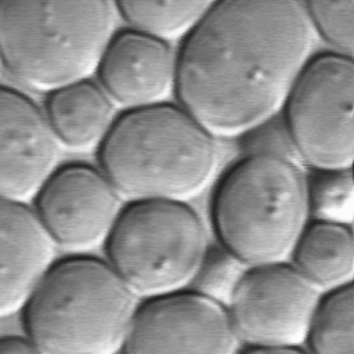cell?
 <instances>
[{
    "mask_svg": "<svg viewBox=\"0 0 354 354\" xmlns=\"http://www.w3.org/2000/svg\"><path fill=\"white\" fill-rule=\"evenodd\" d=\"M113 35L109 0H0L1 66L36 91L88 79Z\"/></svg>",
    "mask_w": 354,
    "mask_h": 354,
    "instance_id": "obj_4",
    "label": "cell"
},
{
    "mask_svg": "<svg viewBox=\"0 0 354 354\" xmlns=\"http://www.w3.org/2000/svg\"><path fill=\"white\" fill-rule=\"evenodd\" d=\"M317 32L336 53L350 55L354 47V0H301Z\"/></svg>",
    "mask_w": 354,
    "mask_h": 354,
    "instance_id": "obj_19",
    "label": "cell"
},
{
    "mask_svg": "<svg viewBox=\"0 0 354 354\" xmlns=\"http://www.w3.org/2000/svg\"><path fill=\"white\" fill-rule=\"evenodd\" d=\"M55 248L35 210L0 199V318L24 310L54 264Z\"/></svg>",
    "mask_w": 354,
    "mask_h": 354,
    "instance_id": "obj_13",
    "label": "cell"
},
{
    "mask_svg": "<svg viewBox=\"0 0 354 354\" xmlns=\"http://www.w3.org/2000/svg\"><path fill=\"white\" fill-rule=\"evenodd\" d=\"M217 145L181 105L127 109L100 144V165L123 198L185 201L217 167Z\"/></svg>",
    "mask_w": 354,
    "mask_h": 354,
    "instance_id": "obj_2",
    "label": "cell"
},
{
    "mask_svg": "<svg viewBox=\"0 0 354 354\" xmlns=\"http://www.w3.org/2000/svg\"><path fill=\"white\" fill-rule=\"evenodd\" d=\"M307 199L317 220L350 225L354 214L351 169L317 170L307 183Z\"/></svg>",
    "mask_w": 354,
    "mask_h": 354,
    "instance_id": "obj_18",
    "label": "cell"
},
{
    "mask_svg": "<svg viewBox=\"0 0 354 354\" xmlns=\"http://www.w3.org/2000/svg\"><path fill=\"white\" fill-rule=\"evenodd\" d=\"M313 44L301 0H216L176 57L180 105L214 137L246 134L283 108Z\"/></svg>",
    "mask_w": 354,
    "mask_h": 354,
    "instance_id": "obj_1",
    "label": "cell"
},
{
    "mask_svg": "<svg viewBox=\"0 0 354 354\" xmlns=\"http://www.w3.org/2000/svg\"><path fill=\"white\" fill-rule=\"evenodd\" d=\"M39 353L30 337L26 336H3L0 337V354H32Z\"/></svg>",
    "mask_w": 354,
    "mask_h": 354,
    "instance_id": "obj_22",
    "label": "cell"
},
{
    "mask_svg": "<svg viewBox=\"0 0 354 354\" xmlns=\"http://www.w3.org/2000/svg\"><path fill=\"white\" fill-rule=\"evenodd\" d=\"M35 199V213L54 245L71 252L105 243L123 210L111 180L86 165L57 167Z\"/></svg>",
    "mask_w": 354,
    "mask_h": 354,
    "instance_id": "obj_10",
    "label": "cell"
},
{
    "mask_svg": "<svg viewBox=\"0 0 354 354\" xmlns=\"http://www.w3.org/2000/svg\"><path fill=\"white\" fill-rule=\"evenodd\" d=\"M271 120V119H270ZM248 155L249 153H266L277 155L290 160L297 156L285 123L282 126L268 124V120L248 131Z\"/></svg>",
    "mask_w": 354,
    "mask_h": 354,
    "instance_id": "obj_21",
    "label": "cell"
},
{
    "mask_svg": "<svg viewBox=\"0 0 354 354\" xmlns=\"http://www.w3.org/2000/svg\"><path fill=\"white\" fill-rule=\"evenodd\" d=\"M115 106L100 83L82 79L50 91L44 113L61 147L83 151L102 142Z\"/></svg>",
    "mask_w": 354,
    "mask_h": 354,
    "instance_id": "obj_14",
    "label": "cell"
},
{
    "mask_svg": "<svg viewBox=\"0 0 354 354\" xmlns=\"http://www.w3.org/2000/svg\"><path fill=\"white\" fill-rule=\"evenodd\" d=\"M0 66H1V59H0Z\"/></svg>",
    "mask_w": 354,
    "mask_h": 354,
    "instance_id": "obj_23",
    "label": "cell"
},
{
    "mask_svg": "<svg viewBox=\"0 0 354 354\" xmlns=\"http://www.w3.org/2000/svg\"><path fill=\"white\" fill-rule=\"evenodd\" d=\"M246 271L245 264L228 250L213 249L206 252L194 278L196 290L220 301H230L231 295Z\"/></svg>",
    "mask_w": 354,
    "mask_h": 354,
    "instance_id": "obj_20",
    "label": "cell"
},
{
    "mask_svg": "<svg viewBox=\"0 0 354 354\" xmlns=\"http://www.w3.org/2000/svg\"><path fill=\"white\" fill-rule=\"evenodd\" d=\"M354 64L330 53L307 62L285 101V126L300 159L315 170L351 169Z\"/></svg>",
    "mask_w": 354,
    "mask_h": 354,
    "instance_id": "obj_7",
    "label": "cell"
},
{
    "mask_svg": "<svg viewBox=\"0 0 354 354\" xmlns=\"http://www.w3.org/2000/svg\"><path fill=\"white\" fill-rule=\"evenodd\" d=\"M44 111L24 93L0 86V199H35L59 159Z\"/></svg>",
    "mask_w": 354,
    "mask_h": 354,
    "instance_id": "obj_11",
    "label": "cell"
},
{
    "mask_svg": "<svg viewBox=\"0 0 354 354\" xmlns=\"http://www.w3.org/2000/svg\"><path fill=\"white\" fill-rule=\"evenodd\" d=\"M307 181L295 160L249 153L221 180L213 221L225 250L245 266L281 263L307 225Z\"/></svg>",
    "mask_w": 354,
    "mask_h": 354,
    "instance_id": "obj_5",
    "label": "cell"
},
{
    "mask_svg": "<svg viewBox=\"0 0 354 354\" xmlns=\"http://www.w3.org/2000/svg\"><path fill=\"white\" fill-rule=\"evenodd\" d=\"M292 254L297 271L318 290L351 283L354 239L348 224L317 220L306 225Z\"/></svg>",
    "mask_w": 354,
    "mask_h": 354,
    "instance_id": "obj_15",
    "label": "cell"
},
{
    "mask_svg": "<svg viewBox=\"0 0 354 354\" xmlns=\"http://www.w3.org/2000/svg\"><path fill=\"white\" fill-rule=\"evenodd\" d=\"M95 72L115 105L142 108L174 88L176 55L167 40L130 28L112 36Z\"/></svg>",
    "mask_w": 354,
    "mask_h": 354,
    "instance_id": "obj_12",
    "label": "cell"
},
{
    "mask_svg": "<svg viewBox=\"0 0 354 354\" xmlns=\"http://www.w3.org/2000/svg\"><path fill=\"white\" fill-rule=\"evenodd\" d=\"M238 344L223 303L198 290L180 289L137 307L123 351L230 354Z\"/></svg>",
    "mask_w": 354,
    "mask_h": 354,
    "instance_id": "obj_9",
    "label": "cell"
},
{
    "mask_svg": "<svg viewBox=\"0 0 354 354\" xmlns=\"http://www.w3.org/2000/svg\"><path fill=\"white\" fill-rule=\"evenodd\" d=\"M137 295L108 263L72 257L53 264L24 307L26 335L39 353L123 351Z\"/></svg>",
    "mask_w": 354,
    "mask_h": 354,
    "instance_id": "obj_3",
    "label": "cell"
},
{
    "mask_svg": "<svg viewBox=\"0 0 354 354\" xmlns=\"http://www.w3.org/2000/svg\"><path fill=\"white\" fill-rule=\"evenodd\" d=\"M319 290L295 266L271 263L246 270L230 299V315L249 353L299 351Z\"/></svg>",
    "mask_w": 354,
    "mask_h": 354,
    "instance_id": "obj_8",
    "label": "cell"
},
{
    "mask_svg": "<svg viewBox=\"0 0 354 354\" xmlns=\"http://www.w3.org/2000/svg\"><path fill=\"white\" fill-rule=\"evenodd\" d=\"M108 263L137 296L184 289L207 252L206 228L183 201L144 199L124 207L106 239Z\"/></svg>",
    "mask_w": 354,
    "mask_h": 354,
    "instance_id": "obj_6",
    "label": "cell"
},
{
    "mask_svg": "<svg viewBox=\"0 0 354 354\" xmlns=\"http://www.w3.org/2000/svg\"><path fill=\"white\" fill-rule=\"evenodd\" d=\"M319 299L313 314L306 343L319 354L354 353V293L347 283Z\"/></svg>",
    "mask_w": 354,
    "mask_h": 354,
    "instance_id": "obj_17",
    "label": "cell"
},
{
    "mask_svg": "<svg viewBox=\"0 0 354 354\" xmlns=\"http://www.w3.org/2000/svg\"><path fill=\"white\" fill-rule=\"evenodd\" d=\"M216 0H113L131 29L173 40L187 35Z\"/></svg>",
    "mask_w": 354,
    "mask_h": 354,
    "instance_id": "obj_16",
    "label": "cell"
}]
</instances>
